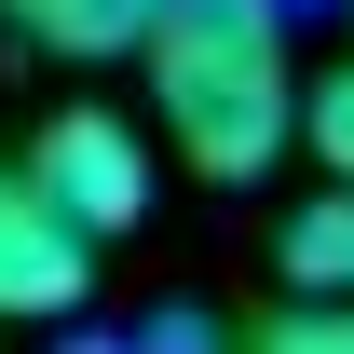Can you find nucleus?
<instances>
[{"mask_svg":"<svg viewBox=\"0 0 354 354\" xmlns=\"http://www.w3.org/2000/svg\"><path fill=\"white\" fill-rule=\"evenodd\" d=\"M14 28L41 55H68V68H95V55H136V28H150V0H0Z\"/></svg>","mask_w":354,"mask_h":354,"instance_id":"20e7f679","label":"nucleus"},{"mask_svg":"<svg viewBox=\"0 0 354 354\" xmlns=\"http://www.w3.org/2000/svg\"><path fill=\"white\" fill-rule=\"evenodd\" d=\"M28 177H41V191L95 232V245L150 218V136H136L123 109H55V123L28 136Z\"/></svg>","mask_w":354,"mask_h":354,"instance_id":"f03ea898","label":"nucleus"},{"mask_svg":"<svg viewBox=\"0 0 354 354\" xmlns=\"http://www.w3.org/2000/svg\"><path fill=\"white\" fill-rule=\"evenodd\" d=\"M82 286H95V232L41 177H0V313L41 327V313H82Z\"/></svg>","mask_w":354,"mask_h":354,"instance_id":"7ed1b4c3","label":"nucleus"},{"mask_svg":"<svg viewBox=\"0 0 354 354\" xmlns=\"http://www.w3.org/2000/svg\"><path fill=\"white\" fill-rule=\"evenodd\" d=\"M286 286L300 300H354V177H327L300 218H286Z\"/></svg>","mask_w":354,"mask_h":354,"instance_id":"39448f33","label":"nucleus"},{"mask_svg":"<svg viewBox=\"0 0 354 354\" xmlns=\"http://www.w3.org/2000/svg\"><path fill=\"white\" fill-rule=\"evenodd\" d=\"M136 68L164 95V136L191 177H272L300 150V28L286 0H150Z\"/></svg>","mask_w":354,"mask_h":354,"instance_id":"f257e3e1","label":"nucleus"},{"mask_svg":"<svg viewBox=\"0 0 354 354\" xmlns=\"http://www.w3.org/2000/svg\"><path fill=\"white\" fill-rule=\"evenodd\" d=\"M300 150L327 177H354V68H313V82H300Z\"/></svg>","mask_w":354,"mask_h":354,"instance_id":"423d86ee","label":"nucleus"},{"mask_svg":"<svg viewBox=\"0 0 354 354\" xmlns=\"http://www.w3.org/2000/svg\"><path fill=\"white\" fill-rule=\"evenodd\" d=\"M272 341H286V354H354V300H300V313H272Z\"/></svg>","mask_w":354,"mask_h":354,"instance_id":"0eeeda50","label":"nucleus"}]
</instances>
